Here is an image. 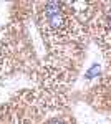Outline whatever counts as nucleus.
Segmentation results:
<instances>
[{
	"label": "nucleus",
	"instance_id": "1",
	"mask_svg": "<svg viewBox=\"0 0 111 124\" xmlns=\"http://www.w3.org/2000/svg\"><path fill=\"white\" fill-rule=\"evenodd\" d=\"M40 25L45 37L51 41H63L71 31V22L63 8V3L56 2H48L43 5Z\"/></svg>",
	"mask_w": 111,
	"mask_h": 124
},
{
	"label": "nucleus",
	"instance_id": "3",
	"mask_svg": "<svg viewBox=\"0 0 111 124\" xmlns=\"http://www.w3.org/2000/svg\"><path fill=\"white\" fill-rule=\"evenodd\" d=\"M46 124H63V121H60V119H51L50 123H46Z\"/></svg>",
	"mask_w": 111,
	"mask_h": 124
},
{
	"label": "nucleus",
	"instance_id": "2",
	"mask_svg": "<svg viewBox=\"0 0 111 124\" xmlns=\"http://www.w3.org/2000/svg\"><path fill=\"white\" fill-rule=\"evenodd\" d=\"M104 27L111 33V5H110V10H106V13H104Z\"/></svg>",
	"mask_w": 111,
	"mask_h": 124
}]
</instances>
